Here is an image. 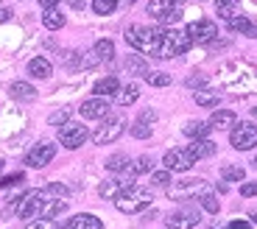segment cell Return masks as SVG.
Returning a JSON list of instances; mask_svg holds the SVG:
<instances>
[{"label": "cell", "instance_id": "obj_1", "mask_svg": "<svg viewBox=\"0 0 257 229\" xmlns=\"http://www.w3.org/2000/svg\"><path fill=\"white\" fill-rule=\"evenodd\" d=\"M154 201V190L151 187H140V185H123V190L115 196V207L120 212H140L148 204Z\"/></svg>", "mask_w": 257, "mask_h": 229}, {"label": "cell", "instance_id": "obj_2", "mask_svg": "<svg viewBox=\"0 0 257 229\" xmlns=\"http://www.w3.org/2000/svg\"><path fill=\"white\" fill-rule=\"evenodd\" d=\"M126 42L135 51L148 53V56H160V42H162V28H146V26H132L126 31Z\"/></svg>", "mask_w": 257, "mask_h": 229}, {"label": "cell", "instance_id": "obj_3", "mask_svg": "<svg viewBox=\"0 0 257 229\" xmlns=\"http://www.w3.org/2000/svg\"><path fill=\"white\" fill-rule=\"evenodd\" d=\"M193 45L187 28H162V42H160V59H174L185 53Z\"/></svg>", "mask_w": 257, "mask_h": 229}, {"label": "cell", "instance_id": "obj_4", "mask_svg": "<svg viewBox=\"0 0 257 229\" xmlns=\"http://www.w3.org/2000/svg\"><path fill=\"white\" fill-rule=\"evenodd\" d=\"M148 17L162 23V26H171V23H179L182 20V6L176 0H148Z\"/></svg>", "mask_w": 257, "mask_h": 229}, {"label": "cell", "instance_id": "obj_5", "mask_svg": "<svg viewBox=\"0 0 257 229\" xmlns=\"http://www.w3.org/2000/svg\"><path fill=\"white\" fill-rule=\"evenodd\" d=\"M207 193H210V182H204V179H185L179 185L168 187V198H174V201H190V198H201Z\"/></svg>", "mask_w": 257, "mask_h": 229}, {"label": "cell", "instance_id": "obj_6", "mask_svg": "<svg viewBox=\"0 0 257 229\" xmlns=\"http://www.w3.org/2000/svg\"><path fill=\"white\" fill-rule=\"evenodd\" d=\"M51 198L53 196L48 190H31V193H26L17 215L23 218V221H37V218H42V210H45V204L51 201Z\"/></svg>", "mask_w": 257, "mask_h": 229}, {"label": "cell", "instance_id": "obj_7", "mask_svg": "<svg viewBox=\"0 0 257 229\" xmlns=\"http://www.w3.org/2000/svg\"><path fill=\"white\" fill-rule=\"evenodd\" d=\"M123 132H126V121L120 114H106L101 126L92 132V140H95V146H106V143H115Z\"/></svg>", "mask_w": 257, "mask_h": 229}, {"label": "cell", "instance_id": "obj_8", "mask_svg": "<svg viewBox=\"0 0 257 229\" xmlns=\"http://www.w3.org/2000/svg\"><path fill=\"white\" fill-rule=\"evenodd\" d=\"M87 137H90V132H87V126L78 121H67L64 126H59V143H62L64 148H78L87 143Z\"/></svg>", "mask_w": 257, "mask_h": 229}, {"label": "cell", "instance_id": "obj_9", "mask_svg": "<svg viewBox=\"0 0 257 229\" xmlns=\"http://www.w3.org/2000/svg\"><path fill=\"white\" fill-rule=\"evenodd\" d=\"M229 143L232 148H238V151H251V148L257 146V126L254 123H235V129H232L229 134Z\"/></svg>", "mask_w": 257, "mask_h": 229}, {"label": "cell", "instance_id": "obj_10", "mask_svg": "<svg viewBox=\"0 0 257 229\" xmlns=\"http://www.w3.org/2000/svg\"><path fill=\"white\" fill-rule=\"evenodd\" d=\"M115 59V42L112 39H98L95 45H92V51L84 56L81 67H98V64H106Z\"/></svg>", "mask_w": 257, "mask_h": 229}, {"label": "cell", "instance_id": "obj_11", "mask_svg": "<svg viewBox=\"0 0 257 229\" xmlns=\"http://www.w3.org/2000/svg\"><path fill=\"white\" fill-rule=\"evenodd\" d=\"M162 165H165V171H190L196 165V159L190 157L187 148H171V151H165Z\"/></svg>", "mask_w": 257, "mask_h": 229}, {"label": "cell", "instance_id": "obj_12", "mask_svg": "<svg viewBox=\"0 0 257 229\" xmlns=\"http://www.w3.org/2000/svg\"><path fill=\"white\" fill-rule=\"evenodd\" d=\"M187 34H190L193 42L210 45L212 39L218 37V28H215V23H212V20H196V23H190V26H187Z\"/></svg>", "mask_w": 257, "mask_h": 229}, {"label": "cell", "instance_id": "obj_13", "mask_svg": "<svg viewBox=\"0 0 257 229\" xmlns=\"http://www.w3.org/2000/svg\"><path fill=\"white\" fill-rule=\"evenodd\" d=\"M53 157H56V146H53V143H37V146H34L31 151L26 154V165H31V168H45Z\"/></svg>", "mask_w": 257, "mask_h": 229}, {"label": "cell", "instance_id": "obj_14", "mask_svg": "<svg viewBox=\"0 0 257 229\" xmlns=\"http://www.w3.org/2000/svg\"><path fill=\"white\" fill-rule=\"evenodd\" d=\"M199 221H201V212L199 210H190V207L176 210V212H171V215L165 218L168 229H193Z\"/></svg>", "mask_w": 257, "mask_h": 229}, {"label": "cell", "instance_id": "obj_15", "mask_svg": "<svg viewBox=\"0 0 257 229\" xmlns=\"http://www.w3.org/2000/svg\"><path fill=\"white\" fill-rule=\"evenodd\" d=\"M81 118H87V121H103L106 114H109V103H106V98H90V101L81 103Z\"/></svg>", "mask_w": 257, "mask_h": 229}, {"label": "cell", "instance_id": "obj_16", "mask_svg": "<svg viewBox=\"0 0 257 229\" xmlns=\"http://www.w3.org/2000/svg\"><path fill=\"white\" fill-rule=\"evenodd\" d=\"M62 229H103V223H101V218H95V215L78 212V215L67 218V223H64Z\"/></svg>", "mask_w": 257, "mask_h": 229}, {"label": "cell", "instance_id": "obj_17", "mask_svg": "<svg viewBox=\"0 0 257 229\" xmlns=\"http://www.w3.org/2000/svg\"><path fill=\"white\" fill-rule=\"evenodd\" d=\"M185 137H190V140H210V132H212V126H210V121H190V123H185Z\"/></svg>", "mask_w": 257, "mask_h": 229}, {"label": "cell", "instance_id": "obj_18", "mask_svg": "<svg viewBox=\"0 0 257 229\" xmlns=\"http://www.w3.org/2000/svg\"><path fill=\"white\" fill-rule=\"evenodd\" d=\"M117 89H120V78L117 76H103V78L95 81L92 92H95V98H103V95H117Z\"/></svg>", "mask_w": 257, "mask_h": 229}, {"label": "cell", "instance_id": "obj_19", "mask_svg": "<svg viewBox=\"0 0 257 229\" xmlns=\"http://www.w3.org/2000/svg\"><path fill=\"white\" fill-rule=\"evenodd\" d=\"M123 70H126L128 76H148V62L140 53H128V56L123 59Z\"/></svg>", "mask_w": 257, "mask_h": 229}, {"label": "cell", "instance_id": "obj_20", "mask_svg": "<svg viewBox=\"0 0 257 229\" xmlns=\"http://www.w3.org/2000/svg\"><path fill=\"white\" fill-rule=\"evenodd\" d=\"M132 3H135V0H92V12L106 17V14L117 12V9H123V6H132Z\"/></svg>", "mask_w": 257, "mask_h": 229}, {"label": "cell", "instance_id": "obj_21", "mask_svg": "<svg viewBox=\"0 0 257 229\" xmlns=\"http://www.w3.org/2000/svg\"><path fill=\"white\" fill-rule=\"evenodd\" d=\"M187 151H190V157L199 162V159H207L215 154V143L212 140H193L190 146H187Z\"/></svg>", "mask_w": 257, "mask_h": 229}, {"label": "cell", "instance_id": "obj_22", "mask_svg": "<svg viewBox=\"0 0 257 229\" xmlns=\"http://www.w3.org/2000/svg\"><path fill=\"white\" fill-rule=\"evenodd\" d=\"M53 73V64L48 62L45 56H34L31 62H28V76L34 78H48Z\"/></svg>", "mask_w": 257, "mask_h": 229}, {"label": "cell", "instance_id": "obj_23", "mask_svg": "<svg viewBox=\"0 0 257 229\" xmlns=\"http://www.w3.org/2000/svg\"><path fill=\"white\" fill-rule=\"evenodd\" d=\"M226 26H229V31H240L243 37H257V23L249 17H240L238 14V17H232Z\"/></svg>", "mask_w": 257, "mask_h": 229}, {"label": "cell", "instance_id": "obj_24", "mask_svg": "<svg viewBox=\"0 0 257 229\" xmlns=\"http://www.w3.org/2000/svg\"><path fill=\"white\" fill-rule=\"evenodd\" d=\"M9 95L17 98V101H34V98H37V89L28 81H14L12 87H9Z\"/></svg>", "mask_w": 257, "mask_h": 229}, {"label": "cell", "instance_id": "obj_25", "mask_svg": "<svg viewBox=\"0 0 257 229\" xmlns=\"http://www.w3.org/2000/svg\"><path fill=\"white\" fill-rule=\"evenodd\" d=\"M106 171L112 173H128L132 171V159L126 157V154H112L109 159H106ZM132 176V173H128Z\"/></svg>", "mask_w": 257, "mask_h": 229}, {"label": "cell", "instance_id": "obj_26", "mask_svg": "<svg viewBox=\"0 0 257 229\" xmlns=\"http://www.w3.org/2000/svg\"><path fill=\"white\" fill-rule=\"evenodd\" d=\"M235 112H229V109H218V112L210 118V126L212 129H235Z\"/></svg>", "mask_w": 257, "mask_h": 229}, {"label": "cell", "instance_id": "obj_27", "mask_svg": "<svg viewBox=\"0 0 257 229\" xmlns=\"http://www.w3.org/2000/svg\"><path fill=\"white\" fill-rule=\"evenodd\" d=\"M137 98H140V87H137V84H128V87H120V89H117V98H115V101L120 103V106H132Z\"/></svg>", "mask_w": 257, "mask_h": 229}, {"label": "cell", "instance_id": "obj_28", "mask_svg": "<svg viewBox=\"0 0 257 229\" xmlns=\"http://www.w3.org/2000/svg\"><path fill=\"white\" fill-rule=\"evenodd\" d=\"M42 23H45V28H51V31H59V28L64 26V14L59 12V9H45V12H42Z\"/></svg>", "mask_w": 257, "mask_h": 229}, {"label": "cell", "instance_id": "obj_29", "mask_svg": "<svg viewBox=\"0 0 257 229\" xmlns=\"http://www.w3.org/2000/svg\"><path fill=\"white\" fill-rule=\"evenodd\" d=\"M120 190H123V185L117 182V179H103L101 187H98V196L101 198H115Z\"/></svg>", "mask_w": 257, "mask_h": 229}, {"label": "cell", "instance_id": "obj_30", "mask_svg": "<svg viewBox=\"0 0 257 229\" xmlns=\"http://www.w3.org/2000/svg\"><path fill=\"white\" fill-rule=\"evenodd\" d=\"M64 210H67V204H64L62 198H51V201L45 204V210H42V218H45V221H53V218L62 215Z\"/></svg>", "mask_w": 257, "mask_h": 229}, {"label": "cell", "instance_id": "obj_31", "mask_svg": "<svg viewBox=\"0 0 257 229\" xmlns=\"http://www.w3.org/2000/svg\"><path fill=\"white\" fill-rule=\"evenodd\" d=\"M215 14H218L221 20H226V23H229L232 17H238V6H235L232 0H218V3H215Z\"/></svg>", "mask_w": 257, "mask_h": 229}, {"label": "cell", "instance_id": "obj_32", "mask_svg": "<svg viewBox=\"0 0 257 229\" xmlns=\"http://www.w3.org/2000/svg\"><path fill=\"white\" fill-rule=\"evenodd\" d=\"M151 165H154V159H151V157H137L135 162H132V171H128V173H132V179L143 176V173L151 171Z\"/></svg>", "mask_w": 257, "mask_h": 229}, {"label": "cell", "instance_id": "obj_33", "mask_svg": "<svg viewBox=\"0 0 257 229\" xmlns=\"http://www.w3.org/2000/svg\"><path fill=\"white\" fill-rule=\"evenodd\" d=\"M218 92H212V89H199L196 92V103L199 106H218Z\"/></svg>", "mask_w": 257, "mask_h": 229}, {"label": "cell", "instance_id": "obj_34", "mask_svg": "<svg viewBox=\"0 0 257 229\" xmlns=\"http://www.w3.org/2000/svg\"><path fill=\"white\" fill-rule=\"evenodd\" d=\"M243 176H246V171L240 165H224V171H221V179H224V182H240Z\"/></svg>", "mask_w": 257, "mask_h": 229}, {"label": "cell", "instance_id": "obj_35", "mask_svg": "<svg viewBox=\"0 0 257 229\" xmlns=\"http://www.w3.org/2000/svg\"><path fill=\"white\" fill-rule=\"evenodd\" d=\"M146 81L151 84V87H168V84H171V76H168V73H160V70H148Z\"/></svg>", "mask_w": 257, "mask_h": 229}, {"label": "cell", "instance_id": "obj_36", "mask_svg": "<svg viewBox=\"0 0 257 229\" xmlns=\"http://www.w3.org/2000/svg\"><path fill=\"white\" fill-rule=\"evenodd\" d=\"M67 121H70V106L56 109V112H51V118H48V123H51V126H64Z\"/></svg>", "mask_w": 257, "mask_h": 229}, {"label": "cell", "instance_id": "obj_37", "mask_svg": "<svg viewBox=\"0 0 257 229\" xmlns=\"http://www.w3.org/2000/svg\"><path fill=\"white\" fill-rule=\"evenodd\" d=\"M199 201H201V210H207L210 215H215V212H221V204H218V198L212 196V193H207V196H201Z\"/></svg>", "mask_w": 257, "mask_h": 229}, {"label": "cell", "instance_id": "obj_38", "mask_svg": "<svg viewBox=\"0 0 257 229\" xmlns=\"http://www.w3.org/2000/svg\"><path fill=\"white\" fill-rule=\"evenodd\" d=\"M151 185L154 187H171V171H154L151 173Z\"/></svg>", "mask_w": 257, "mask_h": 229}, {"label": "cell", "instance_id": "obj_39", "mask_svg": "<svg viewBox=\"0 0 257 229\" xmlns=\"http://www.w3.org/2000/svg\"><path fill=\"white\" fill-rule=\"evenodd\" d=\"M132 137H137V140H148V137H151V126L137 121L135 126H132Z\"/></svg>", "mask_w": 257, "mask_h": 229}, {"label": "cell", "instance_id": "obj_40", "mask_svg": "<svg viewBox=\"0 0 257 229\" xmlns=\"http://www.w3.org/2000/svg\"><path fill=\"white\" fill-rule=\"evenodd\" d=\"M23 182H26V176H23V173H12V176L0 179V190H6V187H12V185H23Z\"/></svg>", "mask_w": 257, "mask_h": 229}, {"label": "cell", "instance_id": "obj_41", "mask_svg": "<svg viewBox=\"0 0 257 229\" xmlns=\"http://www.w3.org/2000/svg\"><path fill=\"white\" fill-rule=\"evenodd\" d=\"M26 229H56L53 221H45V218H37V221H28Z\"/></svg>", "mask_w": 257, "mask_h": 229}, {"label": "cell", "instance_id": "obj_42", "mask_svg": "<svg viewBox=\"0 0 257 229\" xmlns=\"http://www.w3.org/2000/svg\"><path fill=\"white\" fill-rule=\"evenodd\" d=\"M51 196H67V185H62V182H53V185H48L45 187Z\"/></svg>", "mask_w": 257, "mask_h": 229}, {"label": "cell", "instance_id": "obj_43", "mask_svg": "<svg viewBox=\"0 0 257 229\" xmlns=\"http://www.w3.org/2000/svg\"><path fill=\"white\" fill-rule=\"evenodd\" d=\"M240 196H243V198L257 196V182H243V187H240Z\"/></svg>", "mask_w": 257, "mask_h": 229}, {"label": "cell", "instance_id": "obj_44", "mask_svg": "<svg viewBox=\"0 0 257 229\" xmlns=\"http://www.w3.org/2000/svg\"><path fill=\"white\" fill-rule=\"evenodd\" d=\"M154 118H157L154 109H146V112H140V118H137V121H140V123H148V126H151V123H154Z\"/></svg>", "mask_w": 257, "mask_h": 229}, {"label": "cell", "instance_id": "obj_45", "mask_svg": "<svg viewBox=\"0 0 257 229\" xmlns=\"http://www.w3.org/2000/svg\"><path fill=\"white\" fill-rule=\"evenodd\" d=\"M204 81H207L204 76H190L187 78V87H204Z\"/></svg>", "mask_w": 257, "mask_h": 229}, {"label": "cell", "instance_id": "obj_46", "mask_svg": "<svg viewBox=\"0 0 257 229\" xmlns=\"http://www.w3.org/2000/svg\"><path fill=\"white\" fill-rule=\"evenodd\" d=\"M226 229H251V226H249V221H229Z\"/></svg>", "mask_w": 257, "mask_h": 229}, {"label": "cell", "instance_id": "obj_47", "mask_svg": "<svg viewBox=\"0 0 257 229\" xmlns=\"http://www.w3.org/2000/svg\"><path fill=\"white\" fill-rule=\"evenodd\" d=\"M9 20H12V9L0 6V23H9Z\"/></svg>", "mask_w": 257, "mask_h": 229}, {"label": "cell", "instance_id": "obj_48", "mask_svg": "<svg viewBox=\"0 0 257 229\" xmlns=\"http://www.w3.org/2000/svg\"><path fill=\"white\" fill-rule=\"evenodd\" d=\"M39 6H42V9H56L59 0H39Z\"/></svg>", "mask_w": 257, "mask_h": 229}, {"label": "cell", "instance_id": "obj_49", "mask_svg": "<svg viewBox=\"0 0 257 229\" xmlns=\"http://www.w3.org/2000/svg\"><path fill=\"white\" fill-rule=\"evenodd\" d=\"M215 190H218V193H226V190H229V185H226V182H224V179H221V182H218V185H215Z\"/></svg>", "mask_w": 257, "mask_h": 229}, {"label": "cell", "instance_id": "obj_50", "mask_svg": "<svg viewBox=\"0 0 257 229\" xmlns=\"http://www.w3.org/2000/svg\"><path fill=\"white\" fill-rule=\"evenodd\" d=\"M67 3H70L73 9H84V0H67Z\"/></svg>", "mask_w": 257, "mask_h": 229}, {"label": "cell", "instance_id": "obj_51", "mask_svg": "<svg viewBox=\"0 0 257 229\" xmlns=\"http://www.w3.org/2000/svg\"><path fill=\"white\" fill-rule=\"evenodd\" d=\"M207 229H226V226H224V223H210Z\"/></svg>", "mask_w": 257, "mask_h": 229}, {"label": "cell", "instance_id": "obj_52", "mask_svg": "<svg viewBox=\"0 0 257 229\" xmlns=\"http://www.w3.org/2000/svg\"><path fill=\"white\" fill-rule=\"evenodd\" d=\"M251 221H254V223H257V212H254V210H251Z\"/></svg>", "mask_w": 257, "mask_h": 229}, {"label": "cell", "instance_id": "obj_53", "mask_svg": "<svg viewBox=\"0 0 257 229\" xmlns=\"http://www.w3.org/2000/svg\"><path fill=\"white\" fill-rule=\"evenodd\" d=\"M251 114H254V118H257V106H254V109H251Z\"/></svg>", "mask_w": 257, "mask_h": 229}, {"label": "cell", "instance_id": "obj_54", "mask_svg": "<svg viewBox=\"0 0 257 229\" xmlns=\"http://www.w3.org/2000/svg\"><path fill=\"white\" fill-rule=\"evenodd\" d=\"M251 165H254V168H257V157H254V162H251Z\"/></svg>", "mask_w": 257, "mask_h": 229}, {"label": "cell", "instance_id": "obj_55", "mask_svg": "<svg viewBox=\"0 0 257 229\" xmlns=\"http://www.w3.org/2000/svg\"><path fill=\"white\" fill-rule=\"evenodd\" d=\"M0 171H3V159H0Z\"/></svg>", "mask_w": 257, "mask_h": 229}, {"label": "cell", "instance_id": "obj_56", "mask_svg": "<svg viewBox=\"0 0 257 229\" xmlns=\"http://www.w3.org/2000/svg\"><path fill=\"white\" fill-rule=\"evenodd\" d=\"M199 3H204V0H199Z\"/></svg>", "mask_w": 257, "mask_h": 229}]
</instances>
